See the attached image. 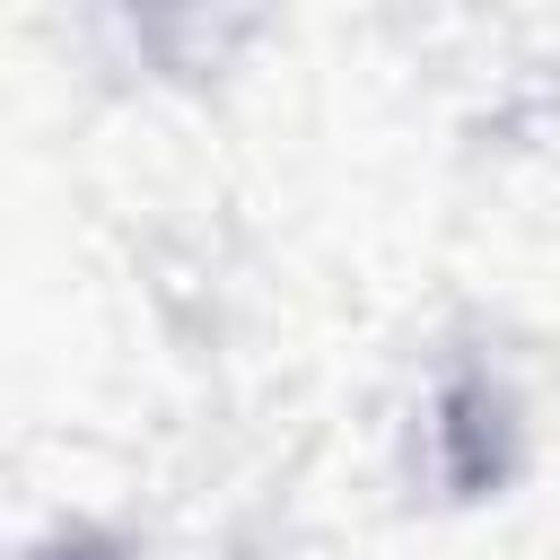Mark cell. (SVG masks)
<instances>
[{
	"label": "cell",
	"mask_w": 560,
	"mask_h": 560,
	"mask_svg": "<svg viewBox=\"0 0 560 560\" xmlns=\"http://www.w3.org/2000/svg\"><path fill=\"white\" fill-rule=\"evenodd\" d=\"M52 560H114V551H96V542H79V551H52Z\"/></svg>",
	"instance_id": "obj_1"
}]
</instances>
